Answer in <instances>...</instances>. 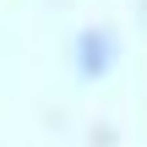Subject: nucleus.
Returning a JSON list of instances; mask_svg holds the SVG:
<instances>
[{
    "label": "nucleus",
    "mask_w": 147,
    "mask_h": 147,
    "mask_svg": "<svg viewBox=\"0 0 147 147\" xmlns=\"http://www.w3.org/2000/svg\"><path fill=\"white\" fill-rule=\"evenodd\" d=\"M82 65H87V71H104V65H109V38H98V33L82 38Z\"/></svg>",
    "instance_id": "nucleus-1"
}]
</instances>
